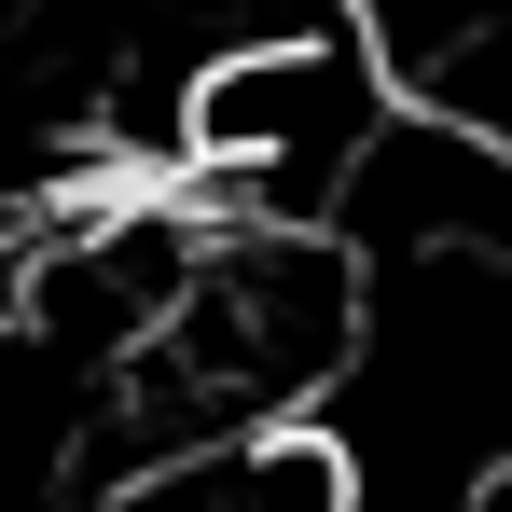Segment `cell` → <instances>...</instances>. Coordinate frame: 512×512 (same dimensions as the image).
I'll list each match as a JSON object with an SVG mask.
<instances>
[{"mask_svg": "<svg viewBox=\"0 0 512 512\" xmlns=\"http://www.w3.org/2000/svg\"><path fill=\"white\" fill-rule=\"evenodd\" d=\"M388 42L360 28V0H263L250 28H222L194 70H180V125L167 153L208 208L236 222H319L333 208L346 153L388 125Z\"/></svg>", "mask_w": 512, "mask_h": 512, "instance_id": "obj_1", "label": "cell"}]
</instances>
